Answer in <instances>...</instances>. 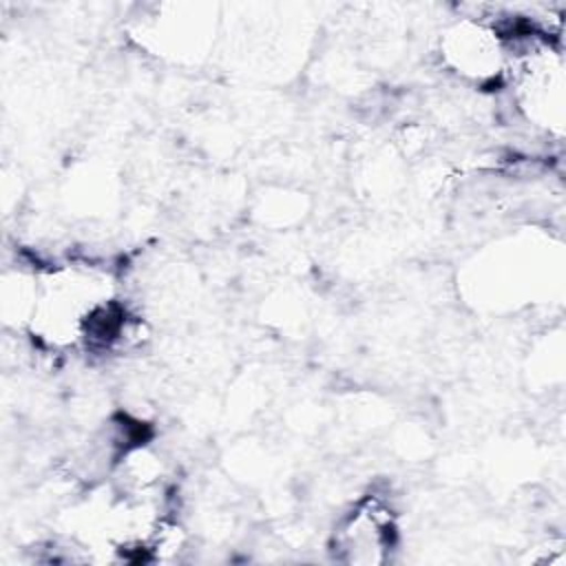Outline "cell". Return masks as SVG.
<instances>
[{
    "label": "cell",
    "instance_id": "cell-1",
    "mask_svg": "<svg viewBox=\"0 0 566 566\" xmlns=\"http://www.w3.org/2000/svg\"><path fill=\"white\" fill-rule=\"evenodd\" d=\"M396 524L380 500L360 502L334 531V555L352 564H380L394 546Z\"/></svg>",
    "mask_w": 566,
    "mask_h": 566
}]
</instances>
